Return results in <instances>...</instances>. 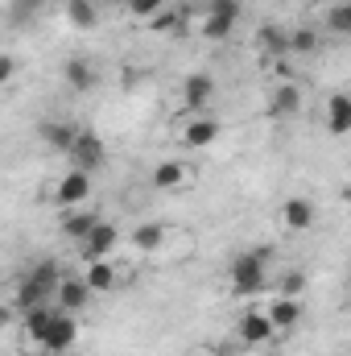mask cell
<instances>
[{
	"label": "cell",
	"mask_w": 351,
	"mask_h": 356,
	"mask_svg": "<svg viewBox=\"0 0 351 356\" xmlns=\"http://www.w3.org/2000/svg\"><path fill=\"white\" fill-rule=\"evenodd\" d=\"M264 269H268V253H264V249L236 253V257H232V266H228L232 290H240V294H257V290L264 286Z\"/></svg>",
	"instance_id": "obj_1"
},
{
	"label": "cell",
	"mask_w": 351,
	"mask_h": 356,
	"mask_svg": "<svg viewBox=\"0 0 351 356\" xmlns=\"http://www.w3.org/2000/svg\"><path fill=\"white\" fill-rule=\"evenodd\" d=\"M236 21H240V0H211L203 21H198V33L211 42H223V38H232Z\"/></svg>",
	"instance_id": "obj_2"
},
{
	"label": "cell",
	"mask_w": 351,
	"mask_h": 356,
	"mask_svg": "<svg viewBox=\"0 0 351 356\" xmlns=\"http://www.w3.org/2000/svg\"><path fill=\"white\" fill-rule=\"evenodd\" d=\"M273 336H277V323L268 319V311H264V307H248V311L236 319V340H240V344H248V348L273 344Z\"/></svg>",
	"instance_id": "obj_3"
},
{
	"label": "cell",
	"mask_w": 351,
	"mask_h": 356,
	"mask_svg": "<svg viewBox=\"0 0 351 356\" xmlns=\"http://www.w3.org/2000/svg\"><path fill=\"white\" fill-rule=\"evenodd\" d=\"M211 99H215V79L211 75H186L182 79V108L190 112V116H203L207 108H211Z\"/></svg>",
	"instance_id": "obj_4"
},
{
	"label": "cell",
	"mask_w": 351,
	"mask_h": 356,
	"mask_svg": "<svg viewBox=\"0 0 351 356\" xmlns=\"http://www.w3.org/2000/svg\"><path fill=\"white\" fill-rule=\"evenodd\" d=\"M54 199H58V207H67V211H75V207H83L91 199V175L87 170H71V175L58 178V186H54Z\"/></svg>",
	"instance_id": "obj_5"
},
{
	"label": "cell",
	"mask_w": 351,
	"mask_h": 356,
	"mask_svg": "<svg viewBox=\"0 0 351 356\" xmlns=\"http://www.w3.org/2000/svg\"><path fill=\"white\" fill-rule=\"evenodd\" d=\"M71 162H75V170H87V175H95V170H103V162H108V149H103V141L95 137V133H79V141H75V149L67 154Z\"/></svg>",
	"instance_id": "obj_6"
},
{
	"label": "cell",
	"mask_w": 351,
	"mask_h": 356,
	"mask_svg": "<svg viewBox=\"0 0 351 356\" xmlns=\"http://www.w3.org/2000/svg\"><path fill=\"white\" fill-rule=\"evenodd\" d=\"M75 340H79V323H75V315H67V311H58V319L50 323V332H46V340H42V348L50 356H62L75 348Z\"/></svg>",
	"instance_id": "obj_7"
},
{
	"label": "cell",
	"mask_w": 351,
	"mask_h": 356,
	"mask_svg": "<svg viewBox=\"0 0 351 356\" xmlns=\"http://www.w3.org/2000/svg\"><path fill=\"white\" fill-rule=\"evenodd\" d=\"M37 133H42V141H46L50 149H58V154H71L83 129H79L75 120H62V116H54V120H42V129H37Z\"/></svg>",
	"instance_id": "obj_8"
},
{
	"label": "cell",
	"mask_w": 351,
	"mask_h": 356,
	"mask_svg": "<svg viewBox=\"0 0 351 356\" xmlns=\"http://www.w3.org/2000/svg\"><path fill=\"white\" fill-rule=\"evenodd\" d=\"M116 241H120L116 224L99 220V224H95V232L79 245V249H83V261H108V257H112V249H116Z\"/></svg>",
	"instance_id": "obj_9"
},
{
	"label": "cell",
	"mask_w": 351,
	"mask_h": 356,
	"mask_svg": "<svg viewBox=\"0 0 351 356\" xmlns=\"http://www.w3.org/2000/svg\"><path fill=\"white\" fill-rule=\"evenodd\" d=\"M91 294H95V290L87 286V277H71V273H67L54 298H58V311H67V315H79V311L87 307Z\"/></svg>",
	"instance_id": "obj_10"
},
{
	"label": "cell",
	"mask_w": 351,
	"mask_h": 356,
	"mask_svg": "<svg viewBox=\"0 0 351 356\" xmlns=\"http://www.w3.org/2000/svg\"><path fill=\"white\" fill-rule=\"evenodd\" d=\"M190 182H194V170L186 162H162V166H153V186L157 191H186Z\"/></svg>",
	"instance_id": "obj_11"
},
{
	"label": "cell",
	"mask_w": 351,
	"mask_h": 356,
	"mask_svg": "<svg viewBox=\"0 0 351 356\" xmlns=\"http://www.w3.org/2000/svg\"><path fill=\"white\" fill-rule=\"evenodd\" d=\"M327 133L331 137H348L351 133V95L348 91H339V95L327 99Z\"/></svg>",
	"instance_id": "obj_12"
},
{
	"label": "cell",
	"mask_w": 351,
	"mask_h": 356,
	"mask_svg": "<svg viewBox=\"0 0 351 356\" xmlns=\"http://www.w3.org/2000/svg\"><path fill=\"white\" fill-rule=\"evenodd\" d=\"M298 112H302V91H298V83H281V88L268 95V116L289 120V116H298Z\"/></svg>",
	"instance_id": "obj_13"
},
{
	"label": "cell",
	"mask_w": 351,
	"mask_h": 356,
	"mask_svg": "<svg viewBox=\"0 0 351 356\" xmlns=\"http://www.w3.org/2000/svg\"><path fill=\"white\" fill-rule=\"evenodd\" d=\"M281 224H285L289 232H306V228L314 224V203H310V199H298V195L285 199V203H281Z\"/></svg>",
	"instance_id": "obj_14"
},
{
	"label": "cell",
	"mask_w": 351,
	"mask_h": 356,
	"mask_svg": "<svg viewBox=\"0 0 351 356\" xmlns=\"http://www.w3.org/2000/svg\"><path fill=\"white\" fill-rule=\"evenodd\" d=\"M95 224H99V211H79V207H75V211L62 216V236L75 241V245H83L91 232H95Z\"/></svg>",
	"instance_id": "obj_15"
},
{
	"label": "cell",
	"mask_w": 351,
	"mask_h": 356,
	"mask_svg": "<svg viewBox=\"0 0 351 356\" xmlns=\"http://www.w3.org/2000/svg\"><path fill=\"white\" fill-rule=\"evenodd\" d=\"M215 137H219V124L207 120V116H194L182 129V145H190V149H207V145H215Z\"/></svg>",
	"instance_id": "obj_16"
},
{
	"label": "cell",
	"mask_w": 351,
	"mask_h": 356,
	"mask_svg": "<svg viewBox=\"0 0 351 356\" xmlns=\"http://www.w3.org/2000/svg\"><path fill=\"white\" fill-rule=\"evenodd\" d=\"M264 311H268V319L277 323V332H289V327H298V319H302V298H285V294H281V298H273Z\"/></svg>",
	"instance_id": "obj_17"
},
{
	"label": "cell",
	"mask_w": 351,
	"mask_h": 356,
	"mask_svg": "<svg viewBox=\"0 0 351 356\" xmlns=\"http://www.w3.org/2000/svg\"><path fill=\"white\" fill-rule=\"evenodd\" d=\"M62 79H67L71 91H91L99 75H95V67H91L87 58H67V63H62Z\"/></svg>",
	"instance_id": "obj_18"
},
{
	"label": "cell",
	"mask_w": 351,
	"mask_h": 356,
	"mask_svg": "<svg viewBox=\"0 0 351 356\" xmlns=\"http://www.w3.org/2000/svg\"><path fill=\"white\" fill-rule=\"evenodd\" d=\"M83 277H87V286L95 290V294H108V290L120 282V269L112 266V261H87Z\"/></svg>",
	"instance_id": "obj_19"
},
{
	"label": "cell",
	"mask_w": 351,
	"mask_h": 356,
	"mask_svg": "<svg viewBox=\"0 0 351 356\" xmlns=\"http://www.w3.org/2000/svg\"><path fill=\"white\" fill-rule=\"evenodd\" d=\"M166 236H170L166 224H141V228H132V249H141V253H157V249L166 245Z\"/></svg>",
	"instance_id": "obj_20"
},
{
	"label": "cell",
	"mask_w": 351,
	"mask_h": 356,
	"mask_svg": "<svg viewBox=\"0 0 351 356\" xmlns=\"http://www.w3.org/2000/svg\"><path fill=\"white\" fill-rule=\"evenodd\" d=\"M46 298H50V290L46 286H37L29 273L17 282V311L25 315V311H33V307H46Z\"/></svg>",
	"instance_id": "obj_21"
},
{
	"label": "cell",
	"mask_w": 351,
	"mask_h": 356,
	"mask_svg": "<svg viewBox=\"0 0 351 356\" xmlns=\"http://www.w3.org/2000/svg\"><path fill=\"white\" fill-rule=\"evenodd\" d=\"M54 319H58V311H50V307H33V311H25V336L42 348V340H46V332H50Z\"/></svg>",
	"instance_id": "obj_22"
},
{
	"label": "cell",
	"mask_w": 351,
	"mask_h": 356,
	"mask_svg": "<svg viewBox=\"0 0 351 356\" xmlns=\"http://www.w3.org/2000/svg\"><path fill=\"white\" fill-rule=\"evenodd\" d=\"M67 21L75 29H95L99 25V4L95 0H67Z\"/></svg>",
	"instance_id": "obj_23"
},
{
	"label": "cell",
	"mask_w": 351,
	"mask_h": 356,
	"mask_svg": "<svg viewBox=\"0 0 351 356\" xmlns=\"http://www.w3.org/2000/svg\"><path fill=\"white\" fill-rule=\"evenodd\" d=\"M29 277H33L37 286H46L50 294H58V286H62L67 273H62V266H58L54 257H46V261H33V266H29Z\"/></svg>",
	"instance_id": "obj_24"
},
{
	"label": "cell",
	"mask_w": 351,
	"mask_h": 356,
	"mask_svg": "<svg viewBox=\"0 0 351 356\" xmlns=\"http://www.w3.org/2000/svg\"><path fill=\"white\" fill-rule=\"evenodd\" d=\"M257 46H261L268 58L289 54V33H285V29H277V25H261V29H257Z\"/></svg>",
	"instance_id": "obj_25"
},
{
	"label": "cell",
	"mask_w": 351,
	"mask_h": 356,
	"mask_svg": "<svg viewBox=\"0 0 351 356\" xmlns=\"http://www.w3.org/2000/svg\"><path fill=\"white\" fill-rule=\"evenodd\" d=\"M314 50H318V33L310 25L289 29V54H314Z\"/></svg>",
	"instance_id": "obj_26"
},
{
	"label": "cell",
	"mask_w": 351,
	"mask_h": 356,
	"mask_svg": "<svg viewBox=\"0 0 351 356\" xmlns=\"http://www.w3.org/2000/svg\"><path fill=\"white\" fill-rule=\"evenodd\" d=\"M157 13H166V0H128V17L137 21H153Z\"/></svg>",
	"instance_id": "obj_27"
},
{
	"label": "cell",
	"mask_w": 351,
	"mask_h": 356,
	"mask_svg": "<svg viewBox=\"0 0 351 356\" xmlns=\"http://www.w3.org/2000/svg\"><path fill=\"white\" fill-rule=\"evenodd\" d=\"M302 290H306V273H302V269H289V273L281 277V294H285V298H302Z\"/></svg>",
	"instance_id": "obj_28"
},
{
	"label": "cell",
	"mask_w": 351,
	"mask_h": 356,
	"mask_svg": "<svg viewBox=\"0 0 351 356\" xmlns=\"http://www.w3.org/2000/svg\"><path fill=\"white\" fill-rule=\"evenodd\" d=\"M327 21H331L335 33H351V4H335V8L327 13Z\"/></svg>",
	"instance_id": "obj_29"
},
{
	"label": "cell",
	"mask_w": 351,
	"mask_h": 356,
	"mask_svg": "<svg viewBox=\"0 0 351 356\" xmlns=\"http://www.w3.org/2000/svg\"><path fill=\"white\" fill-rule=\"evenodd\" d=\"M12 75H17V58L4 54V58H0V83H12Z\"/></svg>",
	"instance_id": "obj_30"
},
{
	"label": "cell",
	"mask_w": 351,
	"mask_h": 356,
	"mask_svg": "<svg viewBox=\"0 0 351 356\" xmlns=\"http://www.w3.org/2000/svg\"><path fill=\"white\" fill-rule=\"evenodd\" d=\"M37 4H42V0H17L12 8H17V17H25V13H29V8H37Z\"/></svg>",
	"instance_id": "obj_31"
},
{
	"label": "cell",
	"mask_w": 351,
	"mask_h": 356,
	"mask_svg": "<svg viewBox=\"0 0 351 356\" xmlns=\"http://www.w3.org/2000/svg\"><path fill=\"white\" fill-rule=\"evenodd\" d=\"M343 203L351 207V186H343Z\"/></svg>",
	"instance_id": "obj_32"
},
{
	"label": "cell",
	"mask_w": 351,
	"mask_h": 356,
	"mask_svg": "<svg viewBox=\"0 0 351 356\" xmlns=\"http://www.w3.org/2000/svg\"><path fill=\"white\" fill-rule=\"evenodd\" d=\"M112 4H124V8H128V0H112Z\"/></svg>",
	"instance_id": "obj_33"
}]
</instances>
